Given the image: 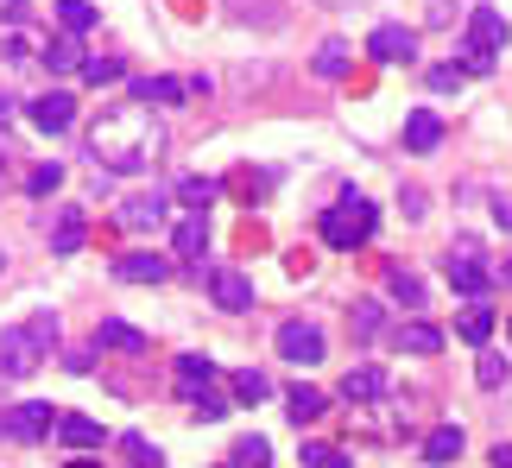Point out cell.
I'll return each mask as SVG.
<instances>
[{
  "label": "cell",
  "mask_w": 512,
  "mask_h": 468,
  "mask_svg": "<svg viewBox=\"0 0 512 468\" xmlns=\"http://www.w3.org/2000/svg\"><path fill=\"white\" fill-rule=\"evenodd\" d=\"M89 159L102 171H114V178H140V171H152L165 159V127L152 121L146 102H121L89 127Z\"/></svg>",
  "instance_id": "cell-1"
},
{
  "label": "cell",
  "mask_w": 512,
  "mask_h": 468,
  "mask_svg": "<svg viewBox=\"0 0 512 468\" xmlns=\"http://www.w3.org/2000/svg\"><path fill=\"white\" fill-rule=\"evenodd\" d=\"M51 348H57V317H51V310H32L26 323H13L7 336H0V380L38 374Z\"/></svg>",
  "instance_id": "cell-2"
},
{
  "label": "cell",
  "mask_w": 512,
  "mask_h": 468,
  "mask_svg": "<svg viewBox=\"0 0 512 468\" xmlns=\"http://www.w3.org/2000/svg\"><path fill=\"white\" fill-rule=\"evenodd\" d=\"M373 228H380V209H373L367 197H354V190H348L342 203H329V209H323V222H317V234H323V241L336 247V253L367 247V241H373Z\"/></svg>",
  "instance_id": "cell-3"
},
{
  "label": "cell",
  "mask_w": 512,
  "mask_h": 468,
  "mask_svg": "<svg viewBox=\"0 0 512 468\" xmlns=\"http://www.w3.org/2000/svg\"><path fill=\"white\" fill-rule=\"evenodd\" d=\"M443 272H449V285H456L462 298H481V291L494 285V272H487V260H481V247H475V241L449 247V260H443Z\"/></svg>",
  "instance_id": "cell-4"
},
{
  "label": "cell",
  "mask_w": 512,
  "mask_h": 468,
  "mask_svg": "<svg viewBox=\"0 0 512 468\" xmlns=\"http://www.w3.org/2000/svg\"><path fill=\"white\" fill-rule=\"evenodd\" d=\"M51 431H57V418H51L45 399H26V405H13V412L0 418V437H13V443H45Z\"/></svg>",
  "instance_id": "cell-5"
},
{
  "label": "cell",
  "mask_w": 512,
  "mask_h": 468,
  "mask_svg": "<svg viewBox=\"0 0 512 468\" xmlns=\"http://www.w3.org/2000/svg\"><path fill=\"white\" fill-rule=\"evenodd\" d=\"M279 355H285L291 367H317V361H323V329L304 323V317L279 323Z\"/></svg>",
  "instance_id": "cell-6"
},
{
  "label": "cell",
  "mask_w": 512,
  "mask_h": 468,
  "mask_svg": "<svg viewBox=\"0 0 512 468\" xmlns=\"http://www.w3.org/2000/svg\"><path fill=\"white\" fill-rule=\"evenodd\" d=\"M367 57L373 64H418V32L411 26H373L367 32Z\"/></svg>",
  "instance_id": "cell-7"
},
{
  "label": "cell",
  "mask_w": 512,
  "mask_h": 468,
  "mask_svg": "<svg viewBox=\"0 0 512 468\" xmlns=\"http://www.w3.org/2000/svg\"><path fill=\"white\" fill-rule=\"evenodd\" d=\"M26 121H32L38 133H70V127H76V95H70V89L38 95V102H26Z\"/></svg>",
  "instance_id": "cell-8"
},
{
  "label": "cell",
  "mask_w": 512,
  "mask_h": 468,
  "mask_svg": "<svg viewBox=\"0 0 512 468\" xmlns=\"http://www.w3.org/2000/svg\"><path fill=\"white\" fill-rule=\"evenodd\" d=\"M506 38H512V26H506V13L500 7H475L468 13V51H506Z\"/></svg>",
  "instance_id": "cell-9"
},
{
  "label": "cell",
  "mask_w": 512,
  "mask_h": 468,
  "mask_svg": "<svg viewBox=\"0 0 512 468\" xmlns=\"http://www.w3.org/2000/svg\"><path fill=\"white\" fill-rule=\"evenodd\" d=\"M114 279H121V285H165L171 279V260H165V253H121V260H114Z\"/></svg>",
  "instance_id": "cell-10"
},
{
  "label": "cell",
  "mask_w": 512,
  "mask_h": 468,
  "mask_svg": "<svg viewBox=\"0 0 512 468\" xmlns=\"http://www.w3.org/2000/svg\"><path fill=\"white\" fill-rule=\"evenodd\" d=\"M209 298L241 317V310H253V279H247V272H234V266H215L209 272Z\"/></svg>",
  "instance_id": "cell-11"
},
{
  "label": "cell",
  "mask_w": 512,
  "mask_h": 468,
  "mask_svg": "<svg viewBox=\"0 0 512 468\" xmlns=\"http://www.w3.org/2000/svg\"><path fill=\"white\" fill-rule=\"evenodd\" d=\"M83 241H89L83 209L64 203V209H57V222H51V253H57V260H70V253H83Z\"/></svg>",
  "instance_id": "cell-12"
},
{
  "label": "cell",
  "mask_w": 512,
  "mask_h": 468,
  "mask_svg": "<svg viewBox=\"0 0 512 468\" xmlns=\"http://www.w3.org/2000/svg\"><path fill=\"white\" fill-rule=\"evenodd\" d=\"M443 146V114L437 108H411L405 114V152H437Z\"/></svg>",
  "instance_id": "cell-13"
},
{
  "label": "cell",
  "mask_w": 512,
  "mask_h": 468,
  "mask_svg": "<svg viewBox=\"0 0 512 468\" xmlns=\"http://www.w3.org/2000/svg\"><path fill=\"white\" fill-rule=\"evenodd\" d=\"M190 95V76H140L133 83V102H152V108H177Z\"/></svg>",
  "instance_id": "cell-14"
},
{
  "label": "cell",
  "mask_w": 512,
  "mask_h": 468,
  "mask_svg": "<svg viewBox=\"0 0 512 468\" xmlns=\"http://www.w3.org/2000/svg\"><path fill=\"white\" fill-rule=\"evenodd\" d=\"M215 386V361L209 355H177V399H196V393H209Z\"/></svg>",
  "instance_id": "cell-15"
},
{
  "label": "cell",
  "mask_w": 512,
  "mask_h": 468,
  "mask_svg": "<svg viewBox=\"0 0 512 468\" xmlns=\"http://www.w3.org/2000/svg\"><path fill=\"white\" fill-rule=\"evenodd\" d=\"M114 216H121V228H127V234L165 228V197H127L121 209H114Z\"/></svg>",
  "instance_id": "cell-16"
},
{
  "label": "cell",
  "mask_w": 512,
  "mask_h": 468,
  "mask_svg": "<svg viewBox=\"0 0 512 468\" xmlns=\"http://www.w3.org/2000/svg\"><path fill=\"white\" fill-rule=\"evenodd\" d=\"M171 253H177L184 266H203V253H209V228H203V216H184V222H177Z\"/></svg>",
  "instance_id": "cell-17"
},
{
  "label": "cell",
  "mask_w": 512,
  "mask_h": 468,
  "mask_svg": "<svg viewBox=\"0 0 512 468\" xmlns=\"http://www.w3.org/2000/svg\"><path fill=\"white\" fill-rule=\"evenodd\" d=\"M57 443H64V450H102V443H108V431H102V424H95V418H57Z\"/></svg>",
  "instance_id": "cell-18"
},
{
  "label": "cell",
  "mask_w": 512,
  "mask_h": 468,
  "mask_svg": "<svg viewBox=\"0 0 512 468\" xmlns=\"http://www.w3.org/2000/svg\"><path fill=\"white\" fill-rule=\"evenodd\" d=\"M95 348H114V355H146V336L121 317H102V329H95Z\"/></svg>",
  "instance_id": "cell-19"
},
{
  "label": "cell",
  "mask_w": 512,
  "mask_h": 468,
  "mask_svg": "<svg viewBox=\"0 0 512 468\" xmlns=\"http://www.w3.org/2000/svg\"><path fill=\"white\" fill-rule=\"evenodd\" d=\"M342 399H354V405L386 399V374H380V367H348V374H342Z\"/></svg>",
  "instance_id": "cell-20"
},
{
  "label": "cell",
  "mask_w": 512,
  "mask_h": 468,
  "mask_svg": "<svg viewBox=\"0 0 512 468\" xmlns=\"http://www.w3.org/2000/svg\"><path fill=\"white\" fill-rule=\"evenodd\" d=\"M456 336H462L468 348H487V336H494V304H481V298H475V304H468L462 317H456Z\"/></svg>",
  "instance_id": "cell-21"
},
{
  "label": "cell",
  "mask_w": 512,
  "mask_h": 468,
  "mask_svg": "<svg viewBox=\"0 0 512 468\" xmlns=\"http://www.w3.org/2000/svg\"><path fill=\"white\" fill-rule=\"evenodd\" d=\"M462 443H468V437H462V424H437V431L424 437V462H437V468H443V462H456V456H462Z\"/></svg>",
  "instance_id": "cell-22"
},
{
  "label": "cell",
  "mask_w": 512,
  "mask_h": 468,
  "mask_svg": "<svg viewBox=\"0 0 512 468\" xmlns=\"http://www.w3.org/2000/svg\"><path fill=\"white\" fill-rule=\"evenodd\" d=\"M329 412V399L317 393V386H291V393H285V418L291 424H310V418H323Z\"/></svg>",
  "instance_id": "cell-23"
},
{
  "label": "cell",
  "mask_w": 512,
  "mask_h": 468,
  "mask_svg": "<svg viewBox=\"0 0 512 468\" xmlns=\"http://www.w3.org/2000/svg\"><path fill=\"white\" fill-rule=\"evenodd\" d=\"M443 348V329L430 323H399V355H437Z\"/></svg>",
  "instance_id": "cell-24"
},
{
  "label": "cell",
  "mask_w": 512,
  "mask_h": 468,
  "mask_svg": "<svg viewBox=\"0 0 512 468\" xmlns=\"http://www.w3.org/2000/svg\"><path fill=\"white\" fill-rule=\"evenodd\" d=\"M215 190H222L215 178H196V171H190V178H177V203H184L190 216H203V209L215 203Z\"/></svg>",
  "instance_id": "cell-25"
},
{
  "label": "cell",
  "mask_w": 512,
  "mask_h": 468,
  "mask_svg": "<svg viewBox=\"0 0 512 468\" xmlns=\"http://www.w3.org/2000/svg\"><path fill=\"white\" fill-rule=\"evenodd\" d=\"M348 64H354V45H342V38H329V45L310 57V70L329 76V83H336V76H348Z\"/></svg>",
  "instance_id": "cell-26"
},
{
  "label": "cell",
  "mask_w": 512,
  "mask_h": 468,
  "mask_svg": "<svg viewBox=\"0 0 512 468\" xmlns=\"http://www.w3.org/2000/svg\"><path fill=\"white\" fill-rule=\"evenodd\" d=\"M76 64H83V45H76V32H64V38H51V45H45V70H51V76H70Z\"/></svg>",
  "instance_id": "cell-27"
},
{
  "label": "cell",
  "mask_w": 512,
  "mask_h": 468,
  "mask_svg": "<svg viewBox=\"0 0 512 468\" xmlns=\"http://www.w3.org/2000/svg\"><path fill=\"white\" fill-rule=\"evenodd\" d=\"M228 393H234V399H241V405H260V399L272 393V380L260 374V367H241V374H234V380H228Z\"/></svg>",
  "instance_id": "cell-28"
},
{
  "label": "cell",
  "mask_w": 512,
  "mask_h": 468,
  "mask_svg": "<svg viewBox=\"0 0 512 468\" xmlns=\"http://www.w3.org/2000/svg\"><path fill=\"white\" fill-rule=\"evenodd\" d=\"M76 70H83V83H95V89H102V83H121V76H127V64H121V57H83V64H76Z\"/></svg>",
  "instance_id": "cell-29"
},
{
  "label": "cell",
  "mask_w": 512,
  "mask_h": 468,
  "mask_svg": "<svg viewBox=\"0 0 512 468\" xmlns=\"http://www.w3.org/2000/svg\"><path fill=\"white\" fill-rule=\"evenodd\" d=\"M228 456H234L228 468H272V450H266V437H241V443H234Z\"/></svg>",
  "instance_id": "cell-30"
},
{
  "label": "cell",
  "mask_w": 512,
  "mask_h": 468,
  "mask_svg": "<svg viewBox=\"0 0 512 468\" xmlns=\"http://www.w3.org/2000/svg\"><path fill=\"white\" fill-rule=\"evenodd\" d=\"M386 291H392V298H399V304H424V279H418V272H405V266H392Z\"/></svg>",
  "instance_id": "cell-31"
},
{
  "label": "cell",
  "mask_w": 512,
  "mask_h": 468,
  "mask_svg": "<svg viewBox=\"0 0 512 468\" xmlns=\"http://www.w3.org/2000/svg\"><path fill=\"white\" fill-rule=\"evenodd\" d=\"M57 19H64V32H89L95 7H89V0H57Z\"/></svg>",
  "instance_id": "cell-32"
},
{
  "label": "cell",
  "mask_w": 512,
  "mask_h": 468,
  "mask_svg": "<svg viewBox=\"0 0 512 468\" xmlns=\"http://www.w3.org/2000/svg\"><path fill=\"white\" fill-rule=\"evenodd\" d=\"M57 184H64V165H32L26 171V190H32V197H51Z\"/></svg>",
  "instance_id": "cell-33"
},
{
  "label": "cell",
  "mask_w": 512,
  "mask_h": 468,
  "mask_svg": "<svg viewBox=\"0 0 512 468\" xmlns=\"http://www.w3.org/2000/svg\"><path fill=\"white\" fill-rule=\"evenodd\" d=\"M121 450H127V462H133V468H165V456L152 450L146 437H121Z\"/></svg>",
  "instance_id": "cell-34"
},
{
  "label": "cell",
  "mask_w": 512,
  "mask_h": 468,
  "mask_svg": "<svg viewBox=\"0 0 512 468\" xmlns=\"http://www.w3.org/2000/svg\"><path fill=\"white\" fill-rule=\"evenodd\" d=\"M190 412L203 418V424H215V418H228V399H222V393L209 386V393H196V399H190Z\"/></svg>",
  "instance_id": "cell-35"
},
{
  "label": "cell",
  "mask_w": 512,
  "mask_h": 468,
  "mask_svg": "<svg viewBox=\"0 0 512 468\" xmlns=\"http://www.w3.org/2000/svg\"><path fill=\"white\" fill-rule=\"evenodd\" d=\"M380 304H354V336H361V342H373V336H380Z\"/></svg>",
  "instance_id": "cell-36"
},
{
  "label": "cell",
  "mask_w": 512,
  "mask_h": 468,
  "mask_svg": "<svg viewBox=\"0 0 512 468\" xmlns=\"http://www.w3.org/2000/svg\"><path fill=\"white\" fill-rule=\"evenodd\" d=\"M475 380L481 386H506V355H481L475 361Z\"/></svg>",
  "instance_id": "cell-37"
},
{
  "label": "cell",
  "mask_w": 512,
  "mask_h": 468,
  "mask_svg": "<svg viewBox=\"0 0 512 468\" xmlns=\"http://www.w3.org/2000/svg\"><path fill=\"white\" fill-rule=\"evenodd\" d=\"M304 468H348V456L329 450V443H310V450H304Z\"/></svg>",
  "instance_id": "cell-38"
},
{
  "label": "cell",
  "mask_w": 512,
  "mask_h": 468,
  "mask_svg": "<svg viewBox=\"0 0 512 468\" xmlns=\"http://www.w3.org/2000/svg\"><path fill=\"white\" fill-rule=\"evenodd\" d=\"M430 89H437V95L462 89V64H437V70H430Z\"/></svg>",
  "instance_id": "cell-39"
},
{
  "label": "cell",
  "mask_w": 512,
  "mask_h": 468,
  "mask_svg": "<svg viewBox=\"0 0 512 468\" xmlns=\"http://www.w3.org/2000/svg\"><path fill=\"white\" fill-rule=\"evenodd\" d=\"M468 51V45H462ZM487 70H494V57H487V51H468L462 57V76H487Z\"/></svg>",
  "instance_id": "cell-40"
},
{
  "label": "cell",
  "mask_w": 512,
  "mask_h": 468,
  "mask_svg": "<svg viewBox=\"0 0 512 468\" xmlns=\"http://www.w3.org/2000/svg\"><path fill=\"white\" fill-rule=\"evenodd\" d=\"M0 57H13V64H19V57H32V45L19 32H7V38H0Z\"/></svg>",
  "instance_id": "cell-41"
},
{
  "label": "cell",
  "mask_w": 512,
  "mask_h": 468,
  "mask_svg": "<svg viewBox=\"0 0 512 468\" xmlns=\"http://www.w3.org/2000/svg\"><path fill=\"white\" fill-rule=\"evenodd\" d=\"M494 222H500V228H512V197H500V203H494Z\"/></svg>",
  "instance_id": "cell-42"
},
{
  "label": "cell",
  "mask_w": 512,
  "mask_h": 468,
  "mask_svg": "<svg viewBox=\"0 0 512 468\" xmlns=\"http://www.w3.org/2000/svg\"><path fill=\"white\" fill-rule=\"evenodd\" d=\"M494 468H512V443H494Z\"/></svg>",
  "instance_id": "cell-43"
},
{
  "label": "cell",
  "mask_w": 512,
  "mask_h": 468,
  "mask_svg": "<svg viewBox=\"0 0 512 468\" xmlns=\"http://www.w3.org/2000/svg\"><path fill=\"white\" fill-rule=\"evenodd\" d=\"M13 121V95H0V127H7Z\"/></svg>",
  "instance_id": "cell-44"
},
{
  "label": "cell",
  "mask_w": 512,
  "mask_h": 468,
  "mask_svg": "<svg viewBox=\"0 0 512 468\" xmlns=\"http://www.w3.org/2000/svg\"><path fill=\"white\" fill-rule=\"evenodd\" d=\"M0 19H19V0H0Z\"/></svg>",
  "instance_id": "cell-45"
},
{
  "label": "cell",
  "mask_w": 512,
  "mask_h": 468,
  "mask_svg": "<svg viewBox=\"0 0 512 468\" xmlns=\"http://www.w3.org/2000/svg\"><path fill=\"white\" fill-rule=\"evenodd\" d=\"M500 279H506V285H512V260H506V266H500Z\"/></svg>",
  "instance_id": "cell-46"
},
{
  "label": "cell",
  "mask_w": 512,
  "mask_h": 468,
  "mask_svg": "<svg viewBox=\"0 0 512 468\" xmlns=\"http://www.w3.org/2000/svg\"><path fill=\"white\" fill-rule=\"evenodd\" d=\"M70 468H102V462H70Z\"/></svg>",
  "instance_id": "cell-47"
},
{
  "label": "cell",
  "mask_w": 512,
  "mask_h": 468,
  "mask_svg": "<svg viewBox=\"0 0 512 468\" xmlns=\"http://www.w3.org/2000/svg\"><path fill=\"white\" fill-rule=\"evenodd\" d=\"M329 7H342V0H329Z\"/></svg>",
  "instance_id": "cell-48"
}]
</instances>
